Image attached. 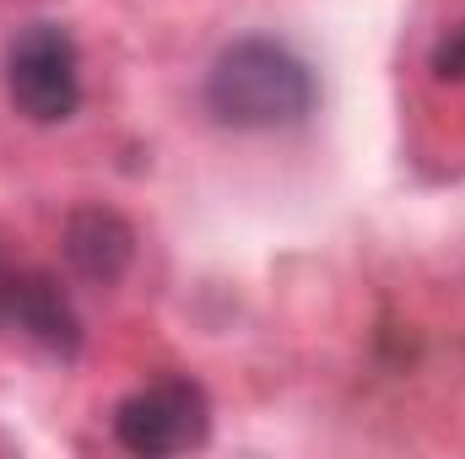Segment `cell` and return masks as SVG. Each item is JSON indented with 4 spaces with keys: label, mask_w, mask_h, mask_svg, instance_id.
I'll return each mask as SVG.
<instances>
[{
    "label": "cell",
    "mask_w": 465,
    "mask_h": 459,
    "mask_svg": "<svg viewBox=\"0 0 465 459\" xmlns=\"http://www.w3.org/2000/svg\"><path fill=\"white\" fill-rule=\"evenodd\" d=\"M60 254L87 287H114L135 265V228L119 217L114 206H76L60 228Z\"/></svg>",
    "instance_id": "obj_5"
},
{
    "label": "cell",
    "mask_w": 465,
    "mask_h": 459,
    "mask_svg": "<svg viewBox=\"0 0 465 459\" xmlns=\"http://www.w3.org/2000/svg\"><path fill=\"white\" fill-rule=\"evenodd\" d=\"M0 325H11L22 341H33L44 356H54V362H76L82 356V341H87V330H82L65 287L49 270H11Z\"/></svg>",
    "instance_id": "obj_4"
},
{
    "label": "cell",
    "mask_w": 465,
    "mask_h": 459,
    "mask_svg": "<svg viewBox=\"0 0 465 459\" xmlns=\"http://www.w3.org/2000/svg\"><path fill=\"white\" fill-rule=\"evenodd\" d=\"M428 71H433L439 82H465V22H460V27H450V33L433 44Z\"/></svg>",
    "instance_id": "obj_6"
},
{
    "label": "cell",
    "mask_w": 465,
    "mask_h": 459,
    "mask_svg": "<svg viewBox=\"0 0 465 459\" xmlns=\"http://www.w3.org/2000/svg\"><path fill=\"white\" fill-rule=\"evenodd\" d=\"M5 98L27 124H65L82 109V54L60 22H27L5 44Z\"/></svg>",
    "instance_id": "obj_2"
},
{
    "label": "cell",
    "mask_w": 465,
    "mask_h": 459,
    "mask_svg": "<svg viewBox=\"0 0 465 459\" xmlns=\"http://www.w3.org/2000/svg\"><path fill=\"white\" fill-rule=\"evenodd\" d=\"M320 82L303 54L276 38H232L206 71V114L223 130L265 135L292 130L314 114Z\"/></svg>",
    "instance_id": "obj_1"
},
{
    "label": "cell",
    "mask_w": 465,
    "mask_h": 459,
    "mask_svg": "<svg viewBox=\"0 0 465 459\" xmlns=\"http://www.w3.org/2000/svg\"><path fill=\"white\" fill-rule=\"evenodd\" d=\"M109 427H114V444L124 454H190L212 438V400L195 378H157V384H141L135 395L119 400Z\"/></svg>",
    "instance_id": "obj_3"
}]
</instances>
